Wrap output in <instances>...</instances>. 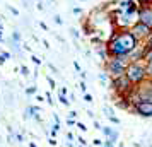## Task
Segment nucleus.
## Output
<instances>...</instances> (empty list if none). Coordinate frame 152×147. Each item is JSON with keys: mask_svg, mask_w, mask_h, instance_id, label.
<instances>
[{"mask_svg": "<svg viewBox=\"0 0 152 147\" xmlns=\"http://www.w3.org/2000/svg\"><path fill=\"white\" fill-rule=\"evenodd\" d=\"M138 45V41L132 36L128 29H121V31H115L111 38L106 43V50L110 56H128L132 50Z\"/></svg>", "mask_w": 152, "mask_h": 147, "instance_id": "1", "label": "nucleus"}, {"mask_svg": "<svg viewBox=\"0 0 152 147\" xmlns=\"http://www.w3.org/2000/svg\"><path fill=\"white\" fill-rule=\"evenodd\" d=\"M128 56H110L106 62H104V72L110 75L111 79L120 77V75H125V69L128 65Z\"/></svg>", "mask_w": 152, "mask_h": 147, "instance_id": "2", "label": "nucleus"}, {"mask_svg": "<svg viewBox=\"0 0 152 147\" xmlns=\"http://www.w3.org/2000/svg\"><path fill=\"white\" fill-rule=\"evenodd\" d=\"M125 75H126V79H128L133 86H138V84H142V82L147 80L145 67L142 65V63H138V62H130L128 63L126 69H125Z\"/></svg>", "mask_w": 152, "mask_h": 147, "instance_id": "3", "label": "nucleus"}, {"mask_svg": "<svg viewBox=\"0 0 152 147\" xmlns=\"http://www.w3.org/2000/svg\"><path fill=\"white\" fill-rule=\"evenodd\" d=\"M111 87L120 94V96H126L133 91V84L126 79V75H120V77L111 79Z\"/></svg>", "mask_w": 152, "mask_h": 147, "instance_id": "4", "label": "nucleus"}, {"mask_svg": "<svg viewBox=\"0 0 152 147\" xmlns=\"http://www.w3.org/2000/svg\"><path fill=\"white\" fill-rule=\"evenodd\" d=\"M128 31L132 33V36H133V38H135L137 41L147 39V36H149V34L152 33V29H149L147 26H145V24H142V22H138V21L135 22V24H133V26H132V28L128 29Z\"/></svg>", "mask_w": 152, "mask_h": 147, "instance_id": "5", "label": "nucleus"}, {"mask_svg": "<svg viewBox=\"0 0 152 147\" xmlns=\"http://www.w3.org/2000/svg\"><path fill=\"white\" fill-rule=\"evenodd\" d=\"M138 22L145 24L149 29H152V5H140L137 10Z\"/></svg>", "mask_w": 152, "mask_h": 147, "instance_id": "6", "label": "nucleus"}, {"mask_svg": "<svg viewBox=\"0 0 152 147\" xmlns=\"http://www.w3.org/2000/svg\"><path fill=\"white\" fill-rule=\"evenodd\" d=\"M133 111L140 115V116H145V118H151L152 116V103H145V101H138L135 105H132Z\"/></svg>", "mask_w": 152, "mask_h": 147, "instance_id": "7", "label": "nucleus"}, {"mask_svg": "<svg viewBox=\"0 0 152 147\" xmlns=\"http://www.w3.org/2000/svg\"><path fill=\"white\" fill-rule=\"evenodd\" d=\"M101 132L104 133V137H106V140H108V142H111V144H116L118 137H120V132H118L116 128H111V127H101Z\"/></svg>", "mask_w": 152, "mask_h": 147, "instance_id": "8", "label": "nucleus"}, {"mask_svg": "<svg viewBox=\"0 0 152 147\" xmlns=\"http://www.w3.org/2000/svg\"><path fill=\"white\" fill-rule=\"evenodd\" d=\"M33 115H34V108H33V105H29L28 108L24 110L22 118H24V120H33Z\"/></svg>", "mask_w": 152, "mask_h": 147, "instance_id": "9", "label": "nucleus"}, {"mask_svg": "<svg viewBox=\"0 0 152 147\" xmlns=\"http://www.w3.org/2000/svg\"><path fill=\"white\" fill-rule=\"evenodd\" d=\"M96 53H97L99 56H101V58H103L104 62H106V60L110 58V55H108V50H106V46H101V48H97V50H96Z\"/></svg>", "mask_w": 152, "mask_h": 147, "instance_id": "10", "label": "nucleus"}, {"mask_svg": "<svg viewBox=\"0 0 152 147\" xmlns=\"http://www.w3.org/2000/svg\"><path fill=\"white\" fill-rule=\"evenodd\" d=\"M10 39H12V41L21 43V41H22V36H21V33H19V31H12V33H10Z\"/></svg>", "mask_w": 152, "mask_h": 147, "instance_id": "11", "label": "nucleus"}, {"mask_svg": "<svg viewBox=\"0 0 152 147\" xmlns=\"http://www.w3.org/2000/svg\"><path fill=\"white\" fill-rule=\"evenodd\" d=\"M19 72H21L22 77H29V74H31V72H29V69L26 67V65H24V63H22L21 67H19Z\"/></svg>", "mask_w": 152, "mask_h": 147, "instance_id": "12", "label": "nucleus"}, {"mask_svg": "<svg viewBox=\"0 0 152 147\" xmlns=\"http://www.w3.org/2000/svg\"><path fill=\"white\" fill-rule=\"evenodd\" d=\"M58 101H60V103H62L63 106H70L69 98H67V96H63V94H58Z\"/></svg>", "mask_w": 152, "mask_h": 147, "instance_id": "13", "label": "nucleus"}, {"mask_svg": "<svg viewBox=\"0 0 152 147\" xmlns=\"http://www.w3.org/2000/svg\"><path fill=\"white\" fill-rule=\"evenodd\" d=\"M97 79L101 80V84H104V86H106V82H108V74H106V72H101V74L97 75Z\"/></svg>", "mask_w": 152, "mask_h": 147, "instance_id": "14", "label": "nucleus"}, {"mask_svg": "<svg viewBox=\"0 0 152 147\" xmlns=\"http://www.w3.org/2000/svg\"><path fill=\"white\" fill-rule=\"evenodd\" d=\"M10 135H12V137H14V139L17 140L19 144H22V142H24V137H22V133H17V132H14V133H10Z\"/></svg>", "mask_w": 152, "mask_h": 147, "instance_id": "15", "label": "nucleus"}, {"mask_svg": "<svg viewBox=\"0 0 152 147\" xmlns=\"http://www.w3.org/2000/svg\"><path fill=\"white\" fill-rule=\"evenodd\" d=\"M36 92H38V87H36L34 84L31 86V87H26V94H28V96L29 94H36Z\"/></svg>", "mask_w": 152, "mask_h": 147, "instance_id": "16", "label": "nucleus"}, {"mask_svg": "<svg viewBox=\"0 0 152 147\" xmlns=\"http://www.w3.org/2000/svg\"><path fill=\"white\" fill-rule=\"evenodd\" d=\"M145 72H147V77H152V62H147V67H145Z\"/></svg>", "mask_w": 152, "mask_h": 147, "instance_id": "17", "label": "nucleus"}, {"mask_svg": "<svg viewBox=\"0 0 152 147\" xmlns=\"http://www.w3.org/2000/svg\"><path fill=\"white\" fill-rule=\"evenodd\" d=\"M103 111L106 113V116H113V115H115V111L111 110L110 106H104V108H103Z\"/></svg>", "mask_w": 152, "mask_h": 147, "instance_id": "18", "label": "nucleus"}, {"mask_svg": "<svg viewBox=\"0 0 152 147\" xmlns=\"http://www.w3.org/2000/svg\"><path fill=\"white\" fill-rule=\"evenodd\" d=\"M70 34L74 36L75 39H79V38H80V33H79V31H77L75 28H70Z\"/></svg>", "mask_w": 152, "mask_h": 147, "instance_id": "19", "label": "nucleus"}, {"mask_svg": "<svg viewBox=\"0 0 152 147\" xmlns=\"http://www.w3.org/2000/svg\"><path fill=\"white\" fill-rule=\"evenodd\" d=\"M144 58L147 60V62H152V50H149V48H147V51H145Z\"/></svg>", "mask_w": 152, "mask_h": 147, "instance_id": "20", "label": "nucleus"}, {"mask_svg": "<svg viewBox=\"0 0 152 147\" xmlns=\"http://www.w3.org/2000/svg\"><path fill=\"white\" fill-rule=\"evenodd\" d=\"M31 60H33V63H34L36 67H39V65L43 63V60H39V58H38L36 55H33V56H31Z\"/></svg>", "mask_w": 152, "mask_h": 147, "instance_id": "21", "label": "nucleus"}, {"mask_svg": "<svg viewBox=\"0 0 152 147\" xmlns=\"http://www.w3.org/2000/svg\"><path fill=\"white\" fill-rule=\"evenodd\" d=\"M45 98H46V101H48V105H50V106L55 105V101H53V98H51V94H50V92H46V94H45Z\"/></svg>", "mask_w": 152, "mask_h": 147, "instance_id": "22", "label": "nucleus"}, {"mask_svg": "<svg viewBox=\"0 0 152 147\" xmlns=\"http://www.w3.org/2000/svg\"><path fill=\"white\" fill-rule=\"evenodd\" d=\"M46 80H48V84H50V89H55L56 87V84H55V80L50 77V75H46Z\"/></svg>", "mask_w": 152, "mask_h": 147, "instance_id": "23", "label": "nucleus"}, {"mask_svg": "<svg viewBox=\"0 0 152 147\" xmlns=\"http://www.w3.org/2000/svg\"><path fill=\"white\" fill-rule=\"evenodd\" d=\"M5 7H7L9 10H10V12H12V14L15 15V17H19V10H17L15 7H12V5H5Z\"/></svg>", "mask_w": 152, "mask_h": 147, "instance_id": "24", "label": "nucleus"}, {"mask_svg": "<svg viewBox=\"0 0 152 147\" xmlns=\"http://www.w3.org/2000/svg\"><path fill=\"white\" fill-rule=\"evenodd\" d=\"M53 21H55L56 24H58V26H62V24H63V19H62V17H60L58 14H55V15H53Z\"/></svg>", "mask_w": 152, "mask_h": 147, "instance_id": "25", "label": "nucleus"}, {"mask_svg": "<svg viewBox=\"0 0 152 147\" xmlns=\"http://www.w3.org/2000/svg\"><path fill=\"white\" fill-rule=\"evenodd\" d=\"M84 101H86V103H92V96L87 94V92H84Z\"/></svg>", "mask_w": 152, "mask_h": 147, "instance_id": "26", "label": "nucleus"}, {"mask_svg": "<svg viewBox=\"0 0 152 147\" xmlns=\"http://www.w3.org/2000/svg\"><path fill=\"white\" fill-rule=\"evenodd\" d=\"M108 120H110L111 123H115V125H120V120H118L116 116H108Z\"/></svg>", "mask_w": 152, "mask_h": 147, "instance_id": "27", "label": "nucleus"}, {"mask_svg": "<svg viewBox=\"0 0 152 147\" xmlns=\"http://www.w3.org/2000/svg\"><path fill=\"white\" fill-rule=\"evenodd\" d=\"M92 144H94L96 147H101V146H103V140H101V139H94V140H92Z\"/></svg>", "mask_w": 152, "mask_h": 147, "instance_id": "28", "label": "nucleus"}, {"mask_svg": "<svg viewBox=\"0 0 152 147\" xmlns=\"http://www.w3.org/2000/svg\"><path fill=\"white\" fill-rule=\"evenodd\" d=\"M79 87H80V91H82V92H86V91H87V86H86V82H84V80H80V84H79Z\"/></svg>", "mask_w": 152, "mask_h": 147, "instance_id": "29", "label": "nucleus"}, {"mask_svg": "<svg viewBox=\"0 0 152 147\" xmlns=\"http://www.w3.org/2000/svg\"><path fill=\"white\" fill-rule=\"evenodd\" d=\"M75 123H77L75 118H67V125H69V127H74Z\"/></svg>", "mask_w": 152, "mask_h": 147, "instance_id": "30", "label": "nucleus"}, {"mask_svg": "<svg viewBox=\"0 0 152 147\" xmlns=\"http://www.w3.org/2000/svg\"><path fill=\"white\" fill-rule=\"evenodd\" d=\"M48 144H50L51 147H55V146H56V139H55V137H50V139H48Z\"/></svg>", "mask_w": 152, "mask_h": 147, "instance_id": "31", "label": "nucleus"}, {"mask_svg": "<svg viewBox=\"0 0 152 147\" xmlns=\"http://www.w3.org/2000/svg\"><path fill=\"white\" fill-rule=\"evenodd\" d=\"M77 127H79V128H80V130H82V132H87V127L84 125V123H80V121H79V123H75Z\"/></svg>", "mask_w": 152, "mask_h": 147, "instance_id": "32", "label": "nucleus"}, {"mask_svg": "<svg viewBox=\"0 0 152 147\" xmlns=\"http://www.w3.org/2000/svg\"><path fill=\"white\" fill-rule=\"evenodd\" d=\"M48 69L51 70V72H55V74H58V69H56V67L53 65V63H48Z\"/></svg>", "mask_w": 152, "mask_h": 147, "instance_id": "33", "label": "nucleus"}, {"mask_svg": "<svg viewBox=\"0 0 152 147\" xmlns=\"http://www.w3.org/2000/svg\"><path fill=\"white\" fill-rule=\"evenodd\" d=\"M0 53H2V55L5 56V58H12V55H10L9 51H5V50H0Z\"/></svg>", "mask_w": 152, "mask_h": 147, "instance_id": "34", "label": "nucleus"}, {"mask_svg": "<svg viewBox=\"0 0 152 147\" xmlns=\"http://www.w3.org/2000/svg\"><path fill=\"white\" fill-rule=\"evenodd\" d=\"M36 9H38V10H45V5H43V2H41V0H39V2L36 4Z\"/></svg>", "mask_w": 152, "mask_h": 147, "instance_id": "35", "label": "nucleus"}, {"mask_svg": "<svg viewBox=\"0 0 152 147\" xmlns=\"http://www.w3.org/2000/svg\"><path fill=\"white\" fill-rule=\"evenodd\" d=\"M75 116H77V111L72 110V111H69V116H67V118H75Z\"/></svg>", "mask_w": 152, "mask_h": 147, "instance_id": "36", "label": "nucleus"}, {"mask_svg": "<svg viewBox=\"0 0 152 147\" xmlns=\"http://www.w3.org/2000/svg\"><path fill=\"white\" fill-rule=\"evenodd\" d=\"M74 139H75V137H74V133H72V132H67V140H69V142H72Z\"/></svg>", "mask_w": 152, "mask_h": 147, "instance_id": "37", "label": "nucleus"}, {"mask_svg": "<svg viewBox=\"0 0 152 147\" xmlns=\"http://www.w3.org/2000/svg\"><path fill=\"white\" fill-rule=\"evenodd\" d=\"M67 87H60V92H58V94H63V96H67Z\"/></svg>", "mask_w": 152, "mask_h": 147, "instance_id": "38", "label": "nucleus"}, {"mask_svg": "<svg viewBox=\"0 0 152 147\" xmlns=\"http://www.w3.org/2000/svg\"><path fill=\"white\" fill-rule=\"evenodd\" d=\"M94 128H96V130H101V123H99L97 120H94Z\"/></svg>", "mask_w": 152, "mask_h": 147, "instance_id": "39", "label": "nucleus"}, {"mask_svg": "<svg viewBox=\"0 0 152 147\" xmlns=\"http://www.w3.org/2000/svg\"><path fill=\"white\" fill-rule=\"evenodd\" d=\"M103 146H104V147H115V144H111V142H108V140H104Z\"/></svg>", "mask_w": 152, "mask_h": 147, "instance_id": "40", "label": "nucleus"}, {"mask_svg": "<svg viewBox=\"0 0 152 147\" xmlns=\"http://www.w3.org/2000/svg\"><path fill=\"white\" fill-rule=\"evenodd\" d=\"M74 14H82V9L80 7H74Z\"/></svg>", "mask_w": 152, "mask_h": 147, "instance_id": "41", "label": "nucleus"}, {"mask_svg": "<svg viewBox=\"0 0 152 147\" xmlns=\"http://www.w3.org/2000/svg\"><path fill=\"white\" fill-rule=\"evenodd\" d=\"M53 120H55V123H60V116L56 113H53Z\"/></svg>", "mask_w": 152, "mask_h": 147, "instance_id": "42", "label": "nucleus"}, {"mask_svg": "<svg viewBox=\"0 0 152 147\" xmlns=\"http://www.w3.org/2000/svg\"><path fill=\"white\" fill-rule=\"evenodd\" d=\"M74 67H75V70H77V72H82V69H80V65H79L77 62H74Z\"/></svg>", "mask_w": 152, "mask_h": 147, "instance_id": "43", "label": "nucleus"}, {"mask_svg": "<svg viewBox=\"0 0 152 147\" xmlns=\"http://www.w3.org/2000/svg\"><path fill=\"white\" fill-rule=\"evenodd\" d=\"M5 60H7V58H5V56L0 53V65H4V63H5Z\"/></svg>", "mask_w": 152, "mask_h": 147, "instance_id": "44", "label": "nucleus"}, {"mask_svg": "<svg viewBox=\"0 0 152 147\" xmlns=\"http://www.w3.org/2000/svg\"><path fill=\"white\" fill-rule=\"evenodd\" d=\"M77 140L80 142V146H86V144H87V142H86V139H82V137H79V139H77Z\"/></svg>", "mask_w": 152, "mask_h": 147, "instance_id": "45", "label": "nucleus"}, {"mask_svg": "<svg viewBox=\"0 0 152 147\" xmlns=\"http://www.w3.org/2000/svg\"><path fill=\"white\" fill-rule=\"evenodd\" d=\"M39 26H41V29H45V31H48V26H46L45 22H39Z\"/></svg>", "mask_w": 152, "mask_h": 147, "instance_id": "46", "label": "nucleus"}, {"mask_svg": "<svg viewBox=\"0 0 152 147\" xmlns=\"http://www.w3.org/2000/svg\"><path fill=\"white\" fill-rule=\"evenodd\" d=\"M36 101H39V103H41V101H45V98H43V96H36Z\"/></svg>", "mask_w": 152, "mask_h": 147, "instance_id": "47", "label": "nucleus"}, {"mask_svg": "<svg viewBox=\"0 0 152 147\" xmlns=\"http://www.w3.org/2000/svg\"><path fill=\"white\" fill-rule=\"evenodd\" d=\"M65 146H67V147H75V146H74V144H72V142H67Z\"/></svg>", "mask_w": 152, "mask_h": 147, "instance_id": "48", "label": "nucleus"}, {"mask_svg": "<svg viewBox=\"0 0 152 147\" xmlns=\"http://www.w3.org/2000/svg\"><path fill=\"white\" fill-rule=\"evenodd\" d=\"M28 146H29V147H38V146H36V144H34V142H29Z\"/></svg>", "mask_w": 152, "mask_h": 147, "instance_id": "49", "label": "nucleus"}, {"mask_svg": "<svg viewBox=\"0 0 152 147\" xmlns=\"http://www.w3.org/2000/svg\"><path fill=\"white\" fill-rule=\"evenodd\" d=\"M0 29H4V26H2V22H0Z\"/></svg>", "mask_w": 152, "mask_h": 147, "instance_id": "50", "label": "nucleus"}, {"mask_svg": "<svg viewBox=\"0 0 152 147\" xmlns=\"http://www.w3.org/2000/svg\"><path fill=\"white\" fill-rule=\"evenodd\" d=\"M118 147H125V146H123V144H120V146H118Z\"/></svg>", "mask_w": 152, "mask_h": 147, "instance_id": "51", "label": "nucleus"}, {"mask_svg": "<svg viewBox=\"0 0 152 147\" xmlns=\"http://www.w3.org/2000/svg\"><path fill=\"white\" fill-rule=\"evenodd\" d=\"M0 142H2V135H0Z\"/></svg>", "mask_w": 152, "mask_h": 147, "instance_id": "52", "label": "nucleus"}, {"mask_svg": "<svg viewBox=\"0 0 152 147\" xmlns=\"http://www.w3.org/2000/svg\"><path fill=\"white\" fill-rule=\"evenodd\" d=\"M80 2H86V0H80Z\"/></svg>", "mask_w": 152, "mask_h": 147, "instance_id": "53", "label": "nucleus"}, {"mask_svg": "<svg viewBox=\"0 0 152 147\" xmlns=\"http://www.w3.org/2000/svg\"><path fill=\"white\" fill-rule=\"evenodd\" d=\"M34 2H39V0H34Z\"/></svg>", "mask_w": 152, "mask_h": 147, "instance_id": "54", "label": "nucleus"}, {"mask_svg": "<svg viewBox=\"0 0 152 147\" xmlns=\"http://www.w3.org/2000/svg\"><path fill=\"white\" fill-rule=\"evenodd\" d=\"M79 147H84V146H79Z\"/></svg>", "mask_w": 152, "mask_h": 147, "instance_id": "55", "label": "nucleus"}, {"mask_svg": "<svg viewBox=\"0 0 152 147\" xmlns=\"http://www.w3.org/2000/svg\"><path fill=\"white\" fill-rule=\"evenodd\" d=\"M101 147H104V146H101Z\"/></svg>", "mask_w": 152, "mask_h": 147, "instance_id": "56", "label": "nucleus"}]
</instances>
